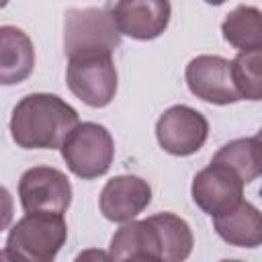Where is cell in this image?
Returning a JSON list of instances; mask_svg holds the SVG:
<instances>
[{
  "mask_svg": "<svg viewBox=\"0 0 262 262\" xmlns=\"http://www.w3.org/2000/svg\"><path fill=\"white\" fill-rule=\"evenodd\" d=\"M78 125V113L55 94L33 92L20 98L10 117V135L25 149L61 147Z\"/></svg>",
  "mask_w": 262,
  "mask_h": 262,
  "instance_id": "cell-1",
  "label": "cell"
},
{
  "mask_svg": "<svg viewBox=\"0 0 262 262\" xmlns=\"http://www.w3.org/2000/svg\"><path fill=\"white\" fill-rule=\"evenodd\" d=\"M68 237L63 215L27 213L14 223L6 237L2 258L20 262H51Z\"/></svg>",
  "mask_w": 262,
  "mask_h": 262,
  "instance_id": "cell-2",
  "label": "cell"
},
{
  "mask_svg": "<svg viewBox=\"0 0 262 262\" xmlns=\"http://www.w3.org/2000/svg\"><path fill=\"white\" fill-rule=\"evenodd\" d=\"M121 31L104 8H70L63 18V51L68 57L113 53Z\"/></svg>",
  "mask_w": 262,
  "mask_h": 262,
  "instance_id": "cell-3",
  "label": "cell"
},
{
  "mask_svg": "<svg viewBox=\"0 0 262 262\" xmlns=\"http://www.w3.org/2000/svg\"><path fill=\"white\" fill-rule=\"evenodd\" d=\"M59 149L66 166L84 180L106 174L115 156L113 137L98 123H78Z\"/></svg>",
  "mask_w": 262,
  "mask_h": 262,
  "instance_id": "cell-4",
  "label": "cell"
},
{
  "mask_svg": "<svg viewBox=\"0 0 262 262\" xmlns=\"http://www.w3.org/2000/svg\"><path fill=\"white\" fill-rule=\"evenodd\" d=\"M68 88L84 104L100 108L117 94V68L113 53H92L68 57Z\"/></svg>",
  "mask_w": 262,
  "mask_h": 262,
  "instance_id": "cell-5",
  "label": "cell"
},
{
  "mask_svg": "<svg viewBox=\"0 0 262 262\" xmlns=\"http://www.w3.org/2000/svg\"><path fill=\"white\" fill-rule=\"evenodd\" d=\"M18 199L25 213L63 215L72 203V184L57 168L33 166L18 180Z\"/></svg>",
  "mask_w": 262,
  "mask_h": 262,
  "instance_id": "cell-6",
  "label": "cell"
},
{
  "mask_svg": "<svg viewBox=\"0 0 262 262\" xmlns=\"http://www.w3.org/2000/svg\"><path fill=\"white\" fill-rule=\"evenodd\" d=\"M188 90L211 104H233L242 94L233 80L231 61L221 55H196L188 61L184 72Z\"/></svg>",
  "mask_w": 262,
  "mask_h": 262,
  "instance_id": "cell-7",
  "label": "cell"
},
{
  "mask_svg": "<svg viewBox=\"0 0 262 262\" xmlns=\"http://www.w3.org/2000/svg\"><path fill=\"white\" fill-rule=\"evenodd\" d=\"M209 135V123L207 119L186 106V104H174L168 111H164L156 123V137L164 151L172 156H190L199 151Z\"/></svg>",
  "mask_w": 262,
  "mask_h": 262,
  "instance_id": "cell-8",
  "label": "cell"
},
{
  "mask_svg": "<svg viewBox=\"0 0 262 262\" xmlns=\"http://www.w3.org/2000/svg\"><path fill=\"white\" fill-rule=\"evenodd\" d=\"M192 201L211 217L225 213L242 201L244 180L225 164L213 162L203 168L190 186Z\"/></svg>",
  "mask_w": 262,
  "mask_h": 262,
  "instance_id": "cell-9",
  "label": "cell"
},
{
  "mask_svg": "<svg viewBox=\"0 0 262 262\" xmlns=\"http://www.w3.org/2000/svg\"><path fill=\"white\" fill-rule=\"evenodd\" d=\"M113 18L121 31L137 41L160 37L170 23V0H117Z\"/></svg>",
  "mask_w": 262,
  "mask_h": 262,
  "instance_id": "cell-10",
  "label": "cell"
},
{
  "mask_svg": "<svg viewBox=\"0 0 262 262\" xmlns=\"http://www.w3.org/2000/svg\"><path fill=\"white\" fill-rule=\"evenodd\" d=\"M151 201L149 184L133 174H121L111 178L98 199L100 213L115 223L135 219Z\"/></svg>",
  "mask_w": 262,
  "mask_h": 262,
  "instance_id": "cell-11",
  "label": "cell"
},
{
  "mask_svg": "<svg viewBox=\"0 0 262 262\" xmlns=\"http://www.w3.org/2000/svg\"><path fill=\"white\" fill-rule=\"evenodd\" d=\"M217 235L235 248L262 246V213L248 201H239L235 207L213 217Z\"/></svg>",
  "mask_w": 262,
  "mask_h": 262,
  "instance_id": "cell-12",
  "label": "cell"
},
{
  "mask_svg": "<svg viewBox=\"0 0 262 262\" xmlns=\"http://www.w3.org/2000/svg\"><path fill=\"white\" fill-rule=\"evenodd\" d=\"M35 68V47L29 35L16 27H0V80L4 86L18 84Z\"/></svg>",
  "mask_w": 262,
  "mask_h": 262,
  "instance_id": "cell-13",
  "label": "cell"
},
{
  "mask_svg": "<svg viewBox=\"0 0 262 262\" xmlns=\"http://www.w3.org/2000/svg\"><path fill=\"white\" fill-rule=\"evenodd\" d=\"M111 260H162L160 235L149 219L127 221L111 239Z\"/></svg>",
  "mask_w": 262,
  "mask_h": 262,
  "instance_id": "cell-14",
  "label": "cell"
},
{
  "mask_svg": "<svg viewBox=\"0 0 262 262\" xmlns=\"http://www.w3.org/2000/svg\"><path fill=\"white\" fill-rule=\"evenodd\" d=\"M213 162H221L229 166L244 184L254 182L262 176V141L258 137H239L223 147L213 156Z\"/></svg>",
  "mask_w": 262,
  "mask_h": 262,
  "instance_id": "cell-15",
  "label": "cell"
},
{
  "mask_svg": "<svg viewBox=\"0 0 262 262\" xmlns=\"http://www.w3.org/2000/svg\"><path fill=\"white\" fill-rule=\"evenodd\" d=\"M221 33L223 39L235 49L246 51L262 47V10L246 4L233 8L225 16Z\"/></svg>",
  "mask_w": 262,
  "mask_h": 262,
  "instance_id": "cell-16",
  "label": "cell"
},
{
  "mask_svg": "<svg viewBox=\"0 0 262 262\" xmlns=\"http://www.w3.org/2000/svg\"><path fill=\"white\" fill-rule=\"evenodd\" d=\"M160 235V248H162V260L164 262H178L190 256L192 252V231L188 223L174 215V213H158L147 217Z\"/></svg>",
  "mask_w": 262,
  "mask_h": 262,
  "instance_id": "cell-17",
  "label": "cell"
},
{
  "mask_svg": "<svg viewBox=\"0 0 262 262\" xmlns=\"http://www.w3.org/2000/svg\"><path fill=\"white\" fill-rule=\"evenodd\" d=\"M235 86L246 100H262V47L246 49L231 61Z\"/></svg>",
  "mask_w": 262,
  "mask_h": 262,
  "instance_id": "cell-18",
  "label": "cell"
},
{
  "mask_svg": "<svg viewBox=\"0 0 262 262\" xmlns=\"http://www.w3.org/2000/svg\"><path fill=\"white\" fill-rule=\"evenodd\" d=\"M207 4H213V6H219V4H223L225 0H205Z\"/></svg>",
  "mask_w": 262,
  "mask_h": 262,
  "instance_id": "cell-19",
  "label": "cell"
},
{
  "mask_svg": "<svg viewBox=\"0 0 262 262\" xmlns=\"http://www.w3.org/2000/svg\"><path fill=\"white\" fill-rule=\"evenodd\" d=\"M256 137H258V139H260V141H262V129H260V131H258V135H256Z\"/></svg>",
  "mask_w": 262,
  "mask_h": 262,
  "instance_id": "cell-20",
  "label": "cell"
}]
</instances>
